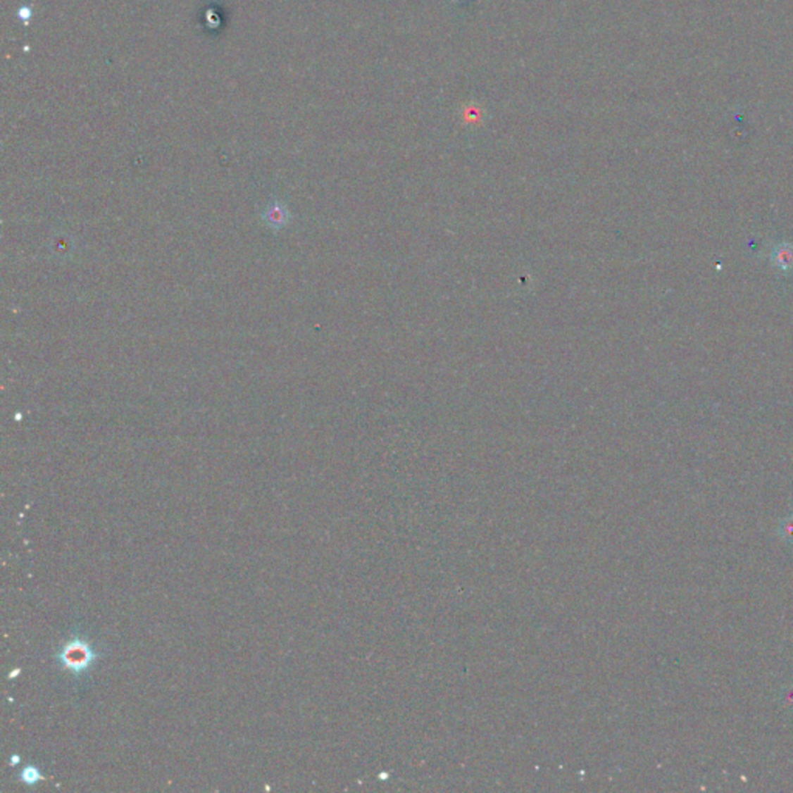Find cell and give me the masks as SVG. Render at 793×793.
Returning a JSON list of instances; mask_svg holds the SVG:
<instances>
[{
    "mask_svg": "<svg viewBox=\"0 0 793 793\" xmlns=\"http://www.w3.org/2000/svg\"><path fill=\"white\" fill-rule=\"evenodd\" d=\"M770 266L782 275H789L793 271V244L778 242L768 254Z\"/></svg>",
    "mask_w": 793,
    "mask_h": 793,
    "instance_id": "7a4b0ae2",
    "label": "cell"
},
{
    "mask_svg": "<svg viewBox=\"0 0 793 793\" xmlns=\"http://www.w3.org/2000/svg\"><path fill=\"white\" fill-rule=\"evenodd\" d=\"M19 780L23 784H27V786L31 787V786H36L37 782H41L44 780V776L36 766H27L19 772Z\"/></svg>",
    "mask_w": 793,
    "mask_h": 793,
    "instance_id": "3957f363",
    "label": "cell"
},
{
    "mask_svg": "<svg viewBox=\"0 0 793 793\" xmlns=\"http://www.w3.org/2000/svg\"><path fill=\"white\" fill-rule=\"evenodd\" d=\"M19 761H20V758H19V756H18V755H14V756H13V758H11V766H15V764H19Z\"/></svg>",
    "mask_w": 793,
    "mask_h": 793,
    "instance_id": "277c9868",
    "label": "cell"
},
{
    "mask_svg": "<svg viewBox=\"0 0 793 793\" xmlns=\"http://www.w3.org/2000/svg\"><path fill=\"white\" fill-rule=\"evenodd\" d=\"M98 660L96 652L81 637H73L56 654V662L61 668L73 675H82L87 673Z\"/></svg>",
    "mask_w": 793,
    "mask_h": 793,
    "instance_id": "6da1fadb",
    "label": "cell"
}]
</instances>
